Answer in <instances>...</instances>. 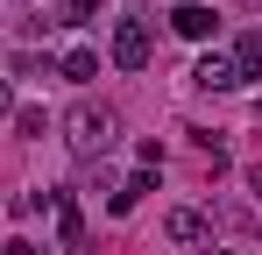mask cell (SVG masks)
<instances>
[{"instance_id": "9c48e42d", "label": "cell", "mask_w": 262, "mask_h": 255, "mask_svg": "<svg viewBox=\"0 0 262 255\" xmlns=\"http://www.w3.org/2000/svg\"><path fill=\"white\" fill-rule=\"evenodd\" d=\"M57 234H64V241H78V234H85V220H78L71 199H57Z\"/></svg>"}, {"instance_id": "ba28073f", "label": "cell", "mask_w": 262, "mask_h": 255, "mask_svg": "<svg viewBox=\"0 0 262 255\" xmlns=\"http://www.w3.org/2000/svg\"><path fill=\"white\" fill-rule=\"evenodd\" d=\"M163 234H170V241H199V234H206V220H199L191 206H177L170 220H163Z\"/></svg>"}, {"instance_id": "8fae6325", "label": "cell", "mask_w": 262, "mask_h": 255, "mask_svg": "<svg viewBox=\"0 0 262 255\" xmlns=\"http://www.w3.org/2000/svg\"><path fill=\"white\" fill-rule=\"evenodd\" d=\"M92 14H99V0H71L64 7V22H92Z\"/></svg>"}, {"instance_id": "4fadbf2b", "label": "cell", "mask_w": 262, "mask_h": 255, "mask_svg": "<svg viewBox=\"0 0 262 255\" xmlns=\"http://www.w3.org/2000/svg\"><path fill=\"white\" fill-rule=\"evenodd\" d=\"M0 114H14V85L7 78H0Z\"/></svg>"}, {"instance_id": "6da1fadb", "label": "cell", "mask_w": 262, "mask_h": 255, "mask_svg": "<svg viewBox=\"0 0 262 255\" xmlns=\"http://www.w3.org/2000/svg\"><path fill=\"white\" fill-rule=\"evenodd\" d=\"M114 135H121V114L99 107V99H78V107L64 114V142H71V156H106Z\"/></svg>"}, {"instance_id": "52a82bcc", "label": "cell", "mask_w": 262, "mask_h": 255, "mask_svg": "<svg viewBox=\"0 0 262 255\" xmlns=\"http://www.w3.org/2000/svg\"><path fill=\"white\" fill-rule=\"evenodd\" d=\"M142 192H149V170H135L128 184H114V199H106V213H135V206H142Z\"/></svg>"}, {"instance_id": "277c9868", "label": "cell", "mask_w": 262, "mask_h": 255, "mask_svg": "<svg viewBox=\"0 0 262 255\" xmlns=\"http://www.w3.org/2000/svg\"><path fill=\"white\" fill-rule=\"evenodd\" d=\"M191 78L206 85V92H234V57H227V50H206V57H199V71H191Z\"/></svg>"}, {"instance_id": "5bb4252c", "label": "cell", "mask_w": 262, "mask_h": 255, "mask_svg": "<svg viewBox=\"0 0 262 255\" xmlns=\"http://www.w3.org/2000/svg\"><path fill=\"white\" fill-rule=\"evenodd\" d=\"M248 192H255V199H262V163H255V170H248Z\"/></svg>"}, {"instance_id": "8992f818", "label": "cell", "mask_w": 262, "mask_h": 255, "mask_svg": "<svg viewBox=\"0 0 262 255\" xmlns=\"http://www.w3.org/2000/svg\"><path fill=\"white\" fill-rule=\"evenodd\" d=\"M57 71H64V78H71V85H85V78H99V50H85V42H78V50H64V57H57Z\"/></svg>"}, {"instance_id": "30bf717a", "label": "cell", "mask_w": 262, "mask_h": 255, "mask_svg": "<svg viewBox=\"0 0 262 255\" xmlns=\"http://www.w3.org/2000/svg\"><path fill=\"white\" fill-rule=\"evenodd\" d=\"M14 128H21V135H43L50 114H43V107H14Z\"/></svg>"}, {"instance_id": "5b68a950", "label": "cell", "mask_w": 262, "mask_h": 255, "mask_svg": "<svg viewBox=\"0 0 262 255\" xmlns=\"http://www.w3.org/2000/svg\"><path fill=\"white\" fill-rule=\"evenodd\" d=\"M227 57H234V78H241V85H248V78H262V29H248V36L234 42Z\"/></svg>"}, {"instance_id": "9a60e30c", "label": "cell", "mask_w": 262, "mask_h": 255, "mask_svg": "<svg viewBox=\"0 0 262 255\" xmlns=\"http://www.w3.org/2000/svg\"><path fill=\"white\" fill-rule=\"evenodd\" d=\"M213 255H234V248H213Z\"/></svg>"}, {"instance_id": "7a4b0ae2", "label": "cell", "mask_w": 262, "mask_h": 255, "mask_svg": "<svg viewBox=\"0 0 262 255\" xmlns=\"http://www.w3.org/2000/svg\"><path fill=\"white\" fill-rule=\"evenodd\" d=\"M149 57H156V36H149V22H114V64L121 71H149Z\"/></svg>"}, {"instance_id": "3957f363", "label": "cell", "mask_w": 262, "mask_h": 255, "mask_svg": "<svg viewBox=\"0 0 262 255\" xmlns=\"http://www.w3.org/2000/svg\"><path fill=\"white\" fill-rule=\"evenodd\" d=\"M170 29H177V36H184V42H213V29H220V14H213V7H206V0H177V7H170Z\"/></svg>"}, {"instance_id": "7c38bea8", "label": "cell", "mask_w": 262, "mask_h": 255, "mask_svg": "<svg viewBox=\"0 0 262 255\" xmlns=\"http://www.w3.org/2000/svg\"><path fill=\"white\" fill-rule=\"evenodd\" d=\"M0 255H36V241H21V234H14V241H7Z\"/></svg>"}]
</instances>
